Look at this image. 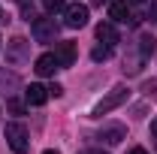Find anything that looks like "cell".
Masks as SVG:
<instances>
[{"mask_svg":"<svg viewBox=\"0 0 157 154\" xmlns=\"http://www.w3.org/2000/svg\"><path fill=\"white\" fill-rule=\"evenodd\" d=\"M27 45H30V42H27V39H21V37H15V39H12V52H9V55H6V58L12 60V64H18V60L24 58V48H27Z\"/></svg>","mask_w":157,"mask_h":154,"instance_id":"obj_11","label":"cell"},{"mask_svg":"<svg viewBox=\"0 0 157 154\" xmlns=\"http://www.w3.org/2000/svg\"><path fill=\"white\" fill-rule=\"evenodd\" d=\"M127 94H130V91H127L124 85H118V88H112V91H109V94H106V97H103V100L97 103V106H94V112H91V115H94V118H103L106 112H112V109H118V106H121V103L127 100Z\"/></svg>","mask_w":157,"mask_h":154,"instance_id":"obj_1","label":"cell"},{"mask_svg":"<svg viewBox=\"0 0 157 154\" xmlns=\"http://www.w3.org/2000/svg\"><path fill=\"white\" fill-rule=\"evenodd\" d=\"M24 97H27V103H30V106H42V103L48 100V88H42V85H30Z\"/></svg>","mask_w":157,"mask_h":154,"instance_id":"obj_9","label":"cell"},{"mask_svg":"<svg viewBox=\"0 0 157 154\" xmlns=\"http://www.w3.org/2000/svg\"><path fill=\"white\" fill-rule=\"evenodd\" d=\"M0 88H18V76L15 73H6L0 67Z\"/></svg>","mask_w":157,"mask_h":154,"instance_id":"obj_13","label":"cell"},{"mask_svg":"<svg viewBox=\"0 0 157 154\" xmlns=\"http://www.w3.org/2000/svg\"><path fill=\"white\" fill-rule=\"evenodd\" d=\"M6 142H9V148L15 154H24L27 151V145H30V139H27V127L18 124V121H12V124H6Z\"/></svg>","mask_w":157,"mask_h":154,"instance_id":"obj_2","label":"cell"},{"mask_svg":"<svg viewBox=\"0 0 157 154\" xmlns=\"http://www.w3.org/2000/svg\"><path fill=\"white\" fill-rule=\"evenodd\" d=\"M100 139H103V142H109V145H118L121 139H127V130H124L121 124H112V127H103Z\"/></svg>","mask_w":157,"mask_h":154,"instance_id":"obj_6","label":"cell"},{"mask_svg":"<svg viewBox=\"0 0 157 154\" xmlns=\"http://www.w3.org/2000/svg\"><path fill=\"white\" fill-rule=\"evenodd\" d=\"M33 70H36L39 76H52V73L58 70V58H55V55H39Z\"/></svg>","mask_w":157,"mask_h":154,"instance_id":"obj_8","label":"cell"},{"mask_svg":"<svg viewBox=\"0 0 157 154\" xmlns=\"http://www.w3.org/2000/svg\"><path fill=\"white\" fill-rule=\"evenodd\" d=\"M109 55H112V45H97V48L91 52V58H94V60H106Z\"/></svg>","mask_w":157,"mask_h":154,"instance_id":"obj_14","label":"cell"},{"mask_svg":"<svg viewBox=\"0 0 157 154\" xmlns=\"http://www.w3.org/2000/svg\"><path fill=\"white\" fill-rule=\"evenodd\" d=\"M151 18L157 21V0H154V3H151Z\"/></svg>","mask_w":157,"mask_h":154,"instance_id":"obj_17","label":"cell"},{"mask_svg":"<svg viewBox=\"0 0 157 154\" xmlns=\"http://www.w3.org/2000/svg\"><path fill=\"white\" fill-rule=\"evenodd\" d=\"M97 39L100 42H106V45H115L118 42V30L106 21V24H97Z\"/></svg>","mask_w":157,"mask_h":154,"instance_id":"obj_10","label":"cell"},{"mask_svg":"<svg viewBox=\"0 0 157 154\" xmlns=\"http://www.w3.org/2000/svg\"><path fill=\"white\" fill-rule=\"evenodd\" d=\"M154 42H157V39L151 37V33H142V39H139V55H142V58H148V55L154 52Z\"/></svg>","mask_w":157,"mask_h":154,"instance_id":"obj_12","label":"cell"},{"mask_svg":"<svg viewBox=\"0 0 157 154\" xmlns=\"http://www.w3.org/2000/svg\"><path fill=\"white\" fill-rule=\"evenodd\" d=\"M58 21L55 18H33V24H30V33H33V39L36 42H55V37H58Z\"/></svg>","mask_w":157,"mask_h":154,"instance_id":"obj_3","label":"cell"},{"mask_svg":"<svg viewBox=\"0 0 157 154\" xmlns=\"http://www.w3.org/2000/svg\"><path fill=\"white\" fill-rule=\"evenodd\" d=\"M82 154H103V151H82Z\"/></svg>","mask_w":157,"mask_h":154,"instance_id":"obj_21","label":"cell"},{"mask_svg":"<svg viewBox=\"0 0 157 154\" xmlns=\"http://www.w3.org/2000/svg\"><path fill=\"white\" fill-rule=\"evenodd\" d=\"M42 154H60V151H55V148H45V151H42Z\"/></svg>","mask_w":157,"mask_h":154,"instance_id":"obj_20","label":"cell"},{"mask_svg":"<svg viewBox=\"0 0 157 154\" xmlns=\"http://www.w3.org/2000/svg\"><path fill=\"white\" fill-rule=\"evenodd\" d=\"M130 154H148V151H145V148H133Z\"/></svg>","mask_w":157,"mask_h":154,"instance_id":"obj_19","label":"cell"},{"mask_svg":"<svg viewBox=\"0 0 157 154\" xmlns=\"http://www.w3.org/2000/svg\"><path fill=\"white\" fill-rule=\"evenodd\" d=\"M42 3H45V9H48V12H60V9H67V6H63V0H42Z\"/></svg>","mask_w":157,"mask_h":154,"instance_id":"obj_15","label":"cell"},{"mask_svg":"<svg viewBox=\"0 0 157 154\" xmlns=\"http://www.w3.org/2000/svg\"><path fill=\"white\" fill-rule=\"evenodd\" d=\"M109 18H112V21H127V18H130V3H127V0L109 3Z\"/></svg>","mask_w":157,"mask_h":154,"instance_id":"obj_7","label":"cell"},{"mask_svg":"<svg viewBox=\"0 0 157 154\" xmlns=\"http://www.w3.org/2000/svg\"><path fill=\"white\" fill-rule=\"evenodd\" d=\"M127 3H145V0H127Z\"/></svg>","mask_w":157,"mask_h":154,"instance_id":"obj_22","label":"cell"},{"mask_svg":"<svg viewBox=\"0 0 157 154\" xmlns=\"http://www.w3.org/2000/svg\"><path fill=\"white\" fill-rule=\"evenodd\" d=\"M63 94V88H60V85H52V88H48V97H60Z\"/></svg>","mask_w":157,"mask_h":154,"instance_id":"obj_16","label":"cell"},{"mask_svg":"<svg viewBox=\"0 0 157 154\" xmlns=\"http://www.w3.org/2000/svg\"><path fill=\"white\" fill-rule=\"evenodd\" d=\"M151 136H154V139H157V118H154V121H151Z\"/></svg>","mask_w":157,"mask_h":154,"instance_id":"obj_18","label":"cell"},{"mask_svg":"<svg viewBox=\"0 0 157 154\" xmlns=\"http://www.w3.org/2000/svg\"><path fill=\"white\" fill-rule=\"evenodd\" d=\"M63 24L67 27H85L88 24V6L85 3H73L63 9Z\"/></svg>","mask_w":157,"mask_h":154,"instance_id":"obj_4","label":"cell"},{"mask_svg":"<svg viewBox=\"0 0 157 154\" xmlns=\"http://www.w3.org/2000/svg\"><path fill=\"white\" fill-rule=\"evenodd\" d=\"M55 58H58V67H73L76 64V45L73 42H58L55 45Z\"/></svg>","mask_w":157,"mask_h":154,"instance_id":"obj_5","label":"cell"}]
</instances>
